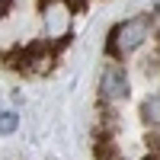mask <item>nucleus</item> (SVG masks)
<instances>
[{
	"label": "nucleus",
	"instance_id": "7ed1b4c3",
	"mask_svg": "<svg viewBox=\"0 0 160 160\" xmlns=\"http://www.w3.org/2000/svg\"><path fill=\"white\" fill-rule=\"evenodd\" d=\"M99 90H102V99H109V102H118V99L128 96V77L122 71V64H109V68L102 71Z\"/></svg>",
	"mask_w": 160,
	"mask_h": 160
},
{
	"label": "nucleus",
	"instance_id": "20e7f679",
	"mask_svg": "<svg viewBox=\"0 0 160 160\" xmlns=\"http://www.w3.org/2000/svg\"><path fill=\"white\" fill-rule=\"evenodd\" d=\"M141 112H144V122H148V125H157L160 128V96H148Z\"/></svg>",
	"mask_w": 160,
	"mask_h": 160
},
{
	"label": "nucleus",
	"instance_id": "423d86ee",
	"mask_svg": "<svg viewBox=\"0 0 160 160\" xmlns=\"http://www.w3.org/2000/svg\"><path fill=\"white\" fill-rule=\"evenodd\" d=\"M10 7H13V0H0V19L10 13Z\"/></svg>",
	"mask_w": 160,
	"mask_h": 160
},
{
	"label": "nucleus",
	"instance_id": "39448f33",
	"mask_svg": "<svg viewBox=\"0 0 160 160\" xmlns=\"http://www.w3.org/2000/svg\"><path fill=\"white\" fill-rule=\"evenodd\" d=\"M16 125H19V115H13V112H0V135L16 131Z\"/></svg>",
	"mask_w": 160,
	"mask_h": 160
},
{
	"label": "nucleus",
	"instance_id": "f03ea898",
	"mask_svg": "<svg viewBox=\"0 0 160 160\" xmlns=\"http://www.w3.org/2000/svg\"><path fill=\"white\" fill-rule=\"evenodd\" d=\"M80 7V0H42V29L48 42H64L71 35L74 26V10Z\"/></svg>",
	"mask_w": 160,
	"mask_h": 160
},
{
	"label": "nucleus",
	"instance_id": "f257e3e1",
	"mask_svg": "<svg viewBox=\"0 0 160 160\" xmlns=\"http://www.w3.org/2000/svg\"><path fill=\"white\" fill-rule=\"evenodd\" d=\"M151 32H154V19H151V13L128 16V19H122V22L112 29V35H109V51H112V55H118V58H125V55L138 51L144 42H148Z\"/></svg>",
	"mask_w": 160,
	"mask_h": 160
}]
</instances>
